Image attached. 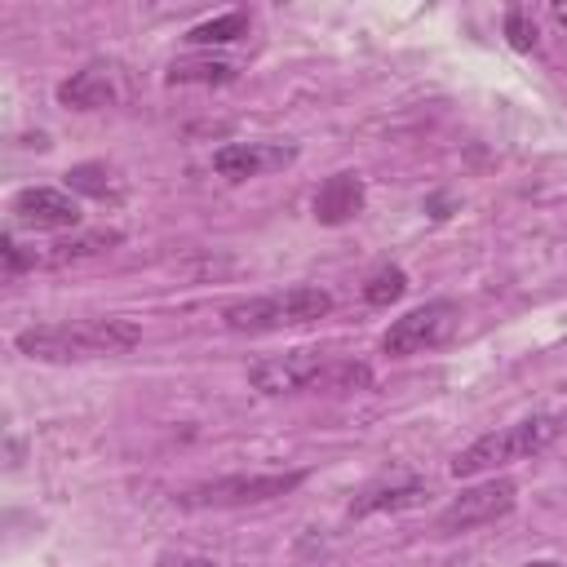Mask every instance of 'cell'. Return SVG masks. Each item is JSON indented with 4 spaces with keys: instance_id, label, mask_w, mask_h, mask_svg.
<instances>
[{
    "instance_id": "1",
    "label": "cell",
    "mask_w": 567,
    "mask_h": 567,
    "mask_svg": "<svg viewBox=\"0 0 567 567\" xmlns=\"http://www.w3.org/2000/svg\"><path fill=\"white\" fill-rule=\"evenodd\" d=\"M142 341V328L133 319H66V323H35L13 337V346L27 359L40 363H80L102 354H124Z\"/></svg>"
},
{
    "instance_id": "2",
    "label": "cell",
    "mask_w": 567,
    "mask_h": 567,
    "mask_svg": "<svg viewBox=\"0 0 567 567\" xmlns=\"http://www.w3.org/2000/svg\"><path fill=\"white\" fill-rule=\"evenodd\" d=\"M248 381L261 394H297V390H315V385H363L368 368L363 363H341L323 350H284V354H266L248 368Z\"/></svg>"
},
{
    "instance_id": "3",
    "label": "cell",
    "mask_w": 567,
    "mask_h": 567,
    "mask_svg": "<svg viewBox=\"0 0 567 567\" xmlns=\"http://www.w3.org/2000/svg\"><path fill=\"white\" fill-rule=\"evenodd\" d=\"M563 434V421L558 416H527V421H514V425H501L483 439H474L470 447H461L452 456V474L456 478H474V474H496L514 461H527L536 452H545L554 439Z\"/></svg>"
},
{
    "instance_id": "4",
    "label": "cell",
    "mask_w": 567,
    "mask_h": 567,
    "mask_svg": "<svg viewBox=\"0 0 567 567\" xmlns=\"http://www.w3.org/2000/svg\"><path fill=\"white\" fill-rule=\"evenodd\" d=\"M332 310V292L328 288H284V292H266V297H248V301H230L221 310V323L230 332H284V328H301L315 323Z\"/></svg>"
},
{
    "instance_id": "5",
    "label": "cell",
    "mask_w": 567,
    "mask_h": 567,
    "mask_svg": "<svg viewBox=\"0 0 567 567\" xmlns=\"http://www.w3.org/2000/svg\"><path fill=\"white\" fill-rule=\"evenodd\" d=\"M301 470L288 474H226V478H208L186 487L177 501L190 509H239V505H261L275 496H288L292 487H301Z\"/></svg>"
},
{
    "instance_id": "6",
    "label": "cell",
    "mask_w": 567,
    "mask_h": 567,
    "mask_svg": "<svg viewBox=\"0 0 567 567\" xmlns=\"http://www.w3.org/2000/svg\"><path fill=\"white\" fill-rule=\"evenodd\" d=\"M461 328V306L439 297V301H425L416 310H408L403 319H394L381 337V350L390 359H408V354H425V350H439L443 341H452Z\"/></svg>"
},
{
    "instance_id": "7",
    "label": "cell",
    "mask_w": 567,
    "mask_h": 567,
    "mask_svg": "<svg viewBox=\"0 0 567 567\" xmlns=\"http://www.w3.org/2000/svg\"><path fill=\"white\" fill-rule=\"evenodd\" d=\"M514 501H518V487H514L509 478H487V483H474V487H465L461 496H452V501L439 509L434 527H439L443 536L474 532V527H487V523L505 518V514L514 509Z\"/></svg>"
},
{
    "instance_id": "8",
    "label": "cell",
    "mask_w": 567,
    "mask_h": 567,
    "mask_svg": "<svg viewBox=\"0 0 567 567\" xmlns=\"http://www.w3.org/2000/svg\"><path fill=\"white\" fill-rule=\"evenodd\" d=\"M292 159H297V146H284V142H226L213 151V168L226 182L266 177L275 168H288Z\"/></svg>"
},
{
    "instance_id": "9",
    "label": "cell",
    "mask_w": 567,
    "mask_h": 567,
    "mask_svg": "<svg viewBox=\"0 0 567 567\" xmlns=\"http://www.w3.org/2000/svg\"><path fill=\"white\" fill-rule=\"evenodd\" d=\"M13 221L18 226H31V230H66V226H80V204L71 190H58V186H27L13 195L9 204Z\"/></svg>"
},
{
    "instance_id": "10",
    "label": "cell",
    "mask_w": 567,
    "mask_h": 567,
    "mask_svg": "<svg viewBox=\"0 0 567 567\" xmlns=\"http://www.w3.org/2000/svg\"><path fill=\"white\" fill-rule=\"evenodd\" d=\"M58 102L71 111H102V106L120 102V71L111 62H89L71 80L58 84Z\"/></svg>"
},
{
    "instance_id": "11",
    "label": "cell",
    "mask_w": 567,
    "mask_h": 567,
    "mask_svg": "<svg viewBox=\"0 0 567 567\" xmlns=\"http://www.w3.org/2000/svg\"><path fill=\"white\" fill-rule=\"evenodd\" d=\"M430 483L425 478H390V483H372L350 501V518H368V514H399V509H416L425 505Z\"/></svg>"
},
{
    "instance_id": "12",
    "label": "cell",
    "mask_w": 567,
    "mask_h": 567,
    "mask_svg": "<svg viewBox=\"0 0 567 567\" xmlns=\"http://www.w3.org/2000/svg\"><path fill=\"white\" fill-rule=\"evenodd\" d=\"M363 208V177L359 173H332L319 190H315V217L323 226H341Z\"/></svg>"
},
{
    "instance_id": "13",
    "label": "cell",
    "mask_w": 567,
    "mask_h": 567,
    "mask_svg": "<svg viewBox=\"0 0 567 567\" xmlns=\"http://www.w3.org/2000/svg\"><path fill=\"white\" fill-rule=\"evenodd\" d=\"M120 244V230H84L71 239H53L49 252H35V266H66V261H84L97 252H111Z\"/></svg>"
},
{
    "instance_id": "14",
    "label": "cell",
    "mask_w": 567,
    "mask_h": 567,
    "mask_svg": "<svg viewBox=\"0 0 567 567\" xmlns=\"http://www.w3.org/2000/svg\"><path fill=\"white\" fill-rule=\"evenodd\" d=\"M239 71H235V62L230 58H208V53H190V58H177V62H168V84H230Z\"/></svg>"
},
{
    "instance_id": "15",
    "label": "cell",
    "mask_w": 567,
    "mask_h": 567,
    "mask_svg": "<svg viewBox=\"0 0 567 567\" xmlns=\"http://www.w3.org/2000/svg\"><path fill=\"white\" fill-rule=\"evenodd\" d=\"M239 35H248V13H244V9H230V13L208 18V22H199V27L186 31L190 44H230V40H239Z\"/></svg>"
},
{
    "instance_id": "16",
    "label": "cell",
    "mask_w": 567,
    "mask_h": 567,
    "mask_svg": "<svg viewBox=\"0 0 567 567\" xmlns=\"http://www.w3.org/2000/svg\"><path fill=\"white\" fill-rule=\"evenodd\" d=\"M408 292V275L399 270V266H385V270H377L368 284H363V301L368 306H390V301H399Z\"/></svg>"
},
{
    "instance_id": "17",
    "label": "cell",
    "mask_w": 567,
    "mask_h": 567,
    "mask_svg": "<svg viewBox=\"0 0 567 567\" xmlns=\"http://www.w3.org/2000/svg\"><path fill=\"white\" fill-rule=\"evenodd\" d=\"M66 190H80V195L102 199L111 190V173L102 164H75V168H66Z\"/></svg>"
},
{
    "instance_id": "18",
    "label": "cell",
    "mask_w": 567,
    "mask_h": 567,
    "mask_svg": "<svg viewBox=\"0 0 567 567\" xmlns=\"http://www.w3.org/2000/svg\"><path fill=\"white\" fill-rule=\"evenodd\" d=\"M505 35H509V44L518 53H532L536 49V22H532V13L527 9H509L505 13Z\"/></svg>"
},
{
    "instance_id": "19",
    "label": "cell",
    "mask_w": 567,
    "mask_h": 567,
    "mask_svg": "<svg viewBox=\"0 0 567 567\" xmlns=\"http://www.w3.org/2000/svg\"><path fill=\"white\" fill-rule=\"evenodd\" d=\"M0 252H4V275H18V270H27V266H35V257H27V252L18 248V239H13V235H4V244H0Z\"/></svg>"
},
{
    "instance_id": "20",
    "label": "cell",
    "mask_w": 567,
    "mask_h": 567,
    "mask_svg": "<svg viewBox=\"0 0 567 567\" xmlns=\"http://www.w3.org/2000/svg\"><path fill=\"white\" fill-rule=\"evenodd\" d=\"M159 567H217L213 558H195V554H164Z\"/></svg>"
},
{
    "instance_id": "21",
    "label": "cell",
    "mask_w": 567,
    "mask_h": 567,
    "mask_svg": "<svg viewBox=\"0 0 567 567\" xmlns=\"http://www.w3.org/2000/svg\"><path fill=\"white\" fill-rule=\"evenodd\" d=\"M554 18H558V22L567 27V4H554Z\"/></svg>"
},
{
    "instance_id": "22",
    "label": "cell",
    "mask_w": 567,
    "mask_h": 567,
    "mask_svg": "<svg viewBox=\"0 0 567 567\" xmlns=\"http://www.w3.org/2000/svg\"><path fill=\"white\" fill-rule=\"evenodd\" d=\"M527 567H558V563H549V558H540V563H527Z\"/></svg>"
},
{
    "instance_id": "23",
    "label": "cell",
    "mask_w": 567,
    "mask_h": 567,
    "mask_svg": "<svg viewBox=\"0 0 567 567\" xmlns=\"http://www.w3.org/2000/svg\"><path fill=\"white\" fill-rule=\"evenodd\" d=\"M558 421H563V430H567V408H563V412H558Z\"/></svg>"
}]
</instances>
